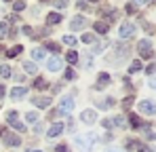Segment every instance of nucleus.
<instances>
[{"mask_svg": "<svg viewBox=\"0 0 156 152\" xmlns=\"http://www.w3.org/2000/svg\"><path fill=\"white\" fill-rule=\"evenodd\" d=\"M97 142V137L93 135V133H87V135H76V144L80 146V150L82 152H91L93 148V144Z\"/></svg>", "mask_w": 156, "mask_h": 152, "instance_id": "nucleus-1", "label": "nucleus"}, {"mask_svg": "<svg viewBox=\"0 0 156 152\" xmlns=\"http://www.w3.org/2000/svg\"><path fill=\"white\" fill-rule=\"evenodd\" d=\"M137 49H139V55L146 57V59L154 55V53H152V45H150V40H139V42H137Z\"/></svg>", "mask_w": 156, "mask_h": 152, "instance_id": "nucleus-2", "label": "nucleus"}, {"mask_svg": "<svg viewBox=\"0 0 156 152\" xmlns=\"http://www.w3.org/2000/svg\"><path fill=\"white\" fill-rule=\"evenodd\" d=\"M137 108H139V112H144V114H152V116L156 114V103H154V101H150V100L139 101Z\"/></svg>", "mask_w": 156, "mask_h": 152, "instance_id": "nucleus-3", "label": "nucleus"}, {"mask_svg": "<svg viewBox=\"0 0 156 152\" xmlns=\"http://www.w3.org/2000/svg\"><path fill=\"white\" fill-rule=\"evenodd\" d=\"M17 116H19L17 112H9V114H6V123H9L11 127H15V129H17L19 133H21V131H26V127L19 123V118H17Z\"/></svg>", "mask_w": 156, "mask_h": 152, "instance_id": "nucleus-4", "label": "nucleus"}, {"mask_svg": "<svg viewBox=\"0 0 156 152\" xmlns=\"http://www.w3.org/2000/svg\"><path fill=\"white\" fill-rule=\"evenodd\" d=\"M133 32H135V25L129 24V21H125V24L120 25V30H118V36H120V38H131Z\"/></svg>", "mask_w": 156, "mask_h": 152, "instance_id": "nucleus-5", "label": "nucleus"}, {"mask_svg": "<svg viewBox=\"0 0 156 152\" xmlns=\"http://www.w3.org/2000/svg\"><path fill=\"white\" fill-rule=\"evenodd\" d=\"M74 110V100L72 97H63L59 101V112H72Z\"/></svg>", "mask_w": 156, "mask_h": 152, "instance_id": "nucleus-6", "label": "nucleus"}, {"mask_svg": "<svg viewBox=\"0 0 156 152\" xmlns=\"http://www.w3.org/2000/svg\"><path fill=\"white\" fill-rule=\"evenodd\" d=\"M80 118H82V123H87V125H93V123L97 121V114H95L93 110H84V112L80 114Z\"/></svg>", "mask_w": 156, "mask_h": 152, "instance_id": "nucleus-7", "label": "nucleus"}, {"mask_svg": "<svg viewBox=\"0 0 156 152\" xmlns=\"http://www.w3.org/2000/svg\"><path fill=\"white\" fill-rule=\"evenodd\" d=\"M127 148H135L137 152H152L146 144H141V142H133V139H129L127 142Z\"/></svg>", "mask_w": 156, "mask_h": 152, "instance_id": "nucleus-8", "label": "nucleus"}, {"mask_svg": "<svg viewBox=\"0 0 156 152\" xmlns=\"http://www.w3.org/2000/svg\"><path fill=\"white\" fill-rule=\"evenodd\" d=\"M84 25H87V19H84V17H74V19L70 21V30H72V32H76V30L84 27Z\"/></svg>", "mask_w": 156, "mask_h": 152, "instance_id": "nucleus-9", "label": "nucleus"}, {"mask_svg": "<svg viewBox=\"0 0 156 152\" xmlns=\"http://www.w3.org/2000/svg\"><path fill=\"white\" fill-rule=\"evenodd\" d=\"M108 85H110V74L101 72V74L97 76V85H95V89H104V87H108Z\"/></svg>", "mask_w": 156, "mask_h": 152, "instance_id": "nucleus-10", "label": "nucleus"}, {"mask_svg": "<svg viewBox=\"0 0 156 152\" xmlns=\"http://www.w3.org/2000/svg\"><path fill=\"white\" fill-rule=\"evenodd\" d=\"M47 68H49L51 72H57V70H61V59H59V57H51V59L47 61Z\"/></svg>", "mask_w": 156, "mask_h": 152, "instance_id": "nucleus-11", "label": "nucleus"}, {"mask_svg": "<svg viewBox=\"0 0 156 152\" xmlns=\"http://www.w3.org/2000/svg\"><path fill=\"white\" fill-rule=\"evenodd\" d=\"M26 95H27L26 87H15V89H11V97H13V100H19V97H26Z\"/></svg>", "mask_w": 156, "mask_h": 152, "instance_id": "nucleus-12", "label": "nucleus"}, {"mask_svg": "<svg viewBox=\"0 0 156 152\" xmlns=\"http://www.w3.org/2000/svg\"><path fill=\"white\" fill-rule=\"evenodd\" d=\"M63 133V125L61 123H55V125H51V129H49V137H57V135H61Z\"/></svg>", "mask_w": 156, "mask_h": 152, "instance_id": "nucleus-13", "label": "nucleus"}, {"mask_svg": "<svg viewBox=\"0 0 156 152\" xmlns=\"http://www.w3.org/2000/svg\"><path fill=\"white\" fill-rule=\"evenodd\" d=\"M34 106L36 108H49L51 106V97H34Z\"/></svg>", "mask_w": 156, "mask_h": 152, "instance_id": "nucleus-14", "label": "nucleus"}, {"mask_svg": "<svg viewBox=\"0 0 156 152\" xmlns=\"http://www.w3.org/2000/svg\"><path fill=\"white\" fill-rule=\"evenodd\" d=\"M93 27H95V32H97V34H101V36H105V34H108V30H110V25L105 24V21H95Z\"/></svg>", "mask_w": 156, "mask_h": 152, "instance_id": "nucleus-15", "label": "nucleus"}, {"mask_svg": "<svg viewBox=\"0 0 156 152\" xmlns=\"http://www.w3.org/2000/svg\"><path fill=\"white\" fill-rule=\"evenodd\" d=\"M4 142H6L9 146H19V144H21V137L11 133V135H4Z\"/></svg>", "mask_w": 156, "mask_h": 152, "instance_id": "nucleus-16", "label": "nucleus"}, {"mask_svg": "<svg viewBox=\"0 0 156 152\" xmlns=\"http://www.w3.org/2000/svg\"><path fill=\"white\" fill-rule=\"evenodd\" d=\"M21 51H23V47H21V45H15V47H11V49L6 51V57H17Z\"/></svg>", "mask_w": 156, "mask_h": 152, "instance_id": "nucleus-17", "label": "nucleus"}, {"mask_svg": "<svg viewBox=\"0 0 156 152\" xmlns=\"http://www.w3.org/2000/svg\"><path fill=\"white\" fill-rule=\"evenodd\" d=\"M61 21V15L59 13H49V17H47V24L49 25H55V24H59Z\"/></svg>", "mask_w": 156, "mask_h": 152, "instance_id": "nucleus-18", "label": "nucleus"}, {"mask_svg": "<svg viewBox=\"0 0 156 152\" xmlns=\"http://www.w3.org/2000/svg\"><path fill=\"white\" fill-rule=\"evenodd\" d=\"M34 87H36V89H47L49 82H47L44 78H36V80H34Z\"/></svg>", "mask_w": 156, "mask_h": 152, "instance_id": "nucleus-19", "label": "nucleus"}, {"mask_svg": "<svg viewBox=\"0 0 156 152\" xmlns=\"http://www.w3.org/2000/svg\"><path fill=\"white\" fill-rule=\"evenodd\" d=\"M141 70V61L137 59V61H133L131 63V68H129V74H135V72H139Z\"/></svg>", "mask_w": 156, "mask_h": 152, "instance_id": "nucleus-20", "label": "nucleus"}, {"mask_svg": "<svg viewBox=\"0 0 156 152\" xmlns=\"http://www.w3.org/2000/svg\"><path fill=\"white\" fill-rule=\"evenodd\" d=\"M23 70H26L27 74H36V66H34L32 61H26V63H23Z\"/></svg>", "mask_w": 156, "mask_h": 152, "instance_id": "nucleus-21", "label": "nucleus"}, {"mask_svg": "<svg viewBox=\"0 0 156 152\" xmlns=\"http://www.w3.org/2000/svg\"><path fill=\"white\" fill-rule=\"evenodd\" d=\"M97 106L99 108H112L114 106V100L112 97H105V101H97Z\"/></svg>", "mask_w": 156, "mask_h": 152, "instance_id": "nucleus-22", "label": "nucleus"}, {"mask_svg": "<svg viewBox=\"0 0 156 152\" xmlns=\"http://www.w3.org/2000/svg\"><path fill=\"white\" fill-rule=\"evenodd\" d=\"M32 57H34L36 61H38V59H44V51L42 49H34L32 51Z\"/></svg>", "mask_w": 156, "mask_h": 152, "instance_id": "nucleus-23", "label": "nucleus"}, {"mask_svg": "<svg viewBox=\"0 0 156 152\" xmlns=\"http://www.w3.org/2000/svg\"><path fill=\"white\" fill-rule=\"evenodd\" d=\"M66 59H68V61H70V63H76V61H78V53H76V51H70V53H68V57H66Z\"/></svg>", "mask_w": 156, "mask_h": 152, "instance_id": "nucleus-24", "label": "nucleus"}, {"mask_svg": "<svg viewBox=\"0 0 156 152\" xmlns=\"http://www.w3.org/2000/svg\"><path fill=\"white\" fill-rule=\"evenodd\" d=\"M0 76H2V78H9V76H11V68H9V66H0Z\"/></svg>", "mask_w": 156, "mask_h": 152, "instance_id": "nucleus-25", "label": "nucleus"}, {"mask_svg": "<svg viewBox=\"0 0 156 152\" xmlns=\"http://www.w3.org/2000/svg\"><path fill=\"white\" fill-rule=\"evenodd\" d=\"M26 118H27V123H36V121H38V114H36V112H27Z\"/></svg>", "mask_w": 156, "mask_h": 152, "instance_id": "nucleus-26", "label": "nucleus"}, {"mask_svg": "<svg viewBox=\"0 0 156 152\" xmlns=\"http://www.w3.org/2000/svg\"><path fill=\"white\" fill-rule=\"evenodd\" d=\"M131 127H141V118H137L135 114H131Z\"/></svg>", "mask_w": 156, "mask_h": 152, "instance_id": "nucleus-27", "label": "nucleus"}, {"mask_svg": "<svg viewBox=\"0 0 156 152\" xmlns=\"http://www.w3.org/2000/svg\"><path fill=\"white\" fill-rule=\"evenodd\" d=\"M23 9H26V2H13V11L19 13V11H23Z\"/></svg>", "mask_w": 156, "mask_h": 152, "instance_id": "nucleus-28", "label": "nucleus"}, {"mask_svg": "<svg viewBox=\"0 0 156 152\" xmlns=\"http://www.w3.org/2000/svg\"><path fill=\"white\" fill-rule=\"evenodd\" d=\"M63 42L70 45V47H74V45H76V38H74V36H63Z\"/></svg>", "mask_w": 156, "mask_h": 152, "instance_id": "nucleus-29", "label": "nucleus"}, {"mask_svg": "<svg viewBox=\"0 0 156 152\" xmlns=\"http://www.w3.org/2000/svg\"><path fill=\"white\" fill-rule=\"evenodd\" d=\"M47 49L53 51V53H59V45L57 42H47Z\"/></svg>", "mask_w": 156, "mask_h": 152, "instance_id": "nucleus-30", "label": "nucleus"}, {"mask_svg": "<svg viewBox=\"0 0 156 152\" xmlns=\"http://www.w3.org/2000/svg\"><path fill=\"white\" fill-rule=\"evenodd\" d=\"M141 25H144V30H146L148 34H154V27H152V25L148 24V21H141Z\"/></svg>", "mask_w": 156, "mask_h": 152, "instance_id": "nucleus-31", "label": "nucleus"}, {"mask_svg": "<svg viewBox=\"0 0 156 152\" xmlns=\"http://www.w3.org/2000/svg\"><path fill=\"white\" fill-rule=\"evenodd\" d=\"M0 34H9V24H6V21L0 24Z\"/></svg>", "mask_w": 156, "mask_h": 152, "instance_id": "nucleus-32", "label": "nucleus"}, {"mask_svg": "<svg viewBox=\"0 0 156 152\" xmlns=\"http://www.w3.org/2000/svg\"><path fill=\"white\" fill-rule=\"evenodd\" d=\"M135 11H137V4L135 2H129L127 4V13H135Z\"/></svg>", "mask_w": 156, "mask_h": 152, "instance_id": "nucleus-33", "label": "nucleus"}, {"mask_svg": "<svg viewBox=\"0 0 156 152\" xmlns=\"http://www.w3.org/2000/svg\"><path fill=\"white\" fill-rule=\"evenodd\" d=\"M82 42H93V34H82Z\"/></svg>", "mask_w": 156, "mask_h": 152, "instance_id": "nucleus-34", "label": "nucleus"}, {"mask_svg": "<svg viewBox=\"0 0 156 152\" xmlns=\"http://www.w3.org/2000/svg\"><path fill=\"white\" fill-rule=\"evenodd\" d=\"M21 32H23L26 36H32V27H30V25H23V27H21Z\"/></svg>", "mask_w": 156, "mask_h": 152, "instance_id": "nucleus-35", "label": "nucleus"}, {"mask_svg": "<svg viewBox=\"0 0 156 152\" xmlns=\"http://www.w3.org/2000/svg\"><path fill=\"white\" fill-rule=\"evenodd\" d=\"M146 72H148V74H156V63L148 66V68H146Z\"/></svg>", "mask_w": 156, "mask_h": 152, "instance_id": "nucleus-36", "label": "nucleus"}, {"mask_svg": "<svg viewBox=\"0 0 156 152\" xmlns=\"http://www.w3.org/2000/svg\"><path fill=\"white\" fill-rule=\"evenodd\" d=\"M74 70H66V78H68V80H72V78H74Z\"/></svg>", "mask_w": 156, "mask_h": 152, "instance_id": "nucleus-37", "label": "nucleus"}, {"mask_svg": "<svg viewBox=\"0 0 156 152\" xmlns=\"http://www.w3.org/2000/svg\"><path fill=\"white\" fill-rule=\"evenodd\" d=\"M131 103H133V97H127V100L122 101V106H125V108H131Z\"/></svg>", "mask_w": 156, "mask_h": 152, "instance_id": "nucleus-38", "label": "nucleus"}, {"mask_svg": "<svg viewBox=\"0 0 156 152\" xmlns=\"http://www.w3.org/2000/svg\"><path fill=\"white\" fill-rule=\"evenodd\" d=\"M55 150H57V152H70V150H68V146H63V144H61V146H57Z\"/></svg>", "mask_w": 156, "mask_h": 152, "instance_id": "nucleus-39", "label": "nucleus"}, {"mask_svg": "<svg viewBox=\"0 0 156 152\" xmlns=\"http://www.w3.org/2000/svg\"><path fill=\"white\" fill-rule=\"evenodd\" d=\"M59 114H61V112H59V110H53L51 114H49V118H57V116H59Z\"/></svg>", "mask_w": 156, "mask_h": 152, "instance_id": "nucleus-40", "label": "nucleus"}, {"mask_svg": "<svg viewBox=\"0 0 156 152\" xmlns=\"http://www.w3.org/2000/svg\"><path fill=\"white\" fill-rule=\"evenodd\" d=\"M55 6L57 9H63V6H68V2H55Z\"/></svg>", "mask_w": 156, "mask_h": 152, "instance_id": "nucleus-41", "label": "nucleus"}, {"mask_svg": "<svg viewBox=\"0 0 156 152\" xmlns=\"http://www.w3.org/2000/svg\"><path fill=\"white\" fill-rule=\"evenodd\" d=\"M4 93H6V91H4V85H0V100L4 97Z\"/></svg>", "mask_w": 156, "mask_h": 152, "instance_id": "nucleus-42", "label": "nucleus"}, {"mask_svg": "<svg viewBox=\"0 0 156 152\" xmlns=\"http://www.w3.org/2000/svg\"><path fill=\"white\" fill-rule=\"evenodd\" d=\"M150 85H152V87H154V89H156V78H154V80H152V82H150Z\"/></svg>", "mask_w": 156, "mask_h": 152, "instance_id": "nucleus-43", "label": "nucleus"}, {"mask_svg": "<svg viewBox=\"0 0 156 152\" xmlns=\"http://www.w3.org/2000/svg\"><path fill=\"white\" fill-rule=\"evenodd\" d=\"M27 152H42V150H27Z\"/></svg>", "mask_w": 156, "mask_h": 152, "instance_id": "nucleus-44", "label": "nucleus"}, {"mask_svg": "<svg viewBox=\"0 0 156 152\" xmlns=\"http://www.w3.org/2000/svg\"><path fill=\"white\" fill-rule=\"evenodd\" d=\"M112 152H120V150H112Z\"/></svg>", "mask_w": 156, "mask_h": 152, "instance_id": "nucleus-45", "label": "nucleus"}]
</instances>
